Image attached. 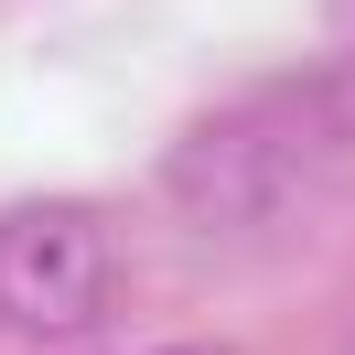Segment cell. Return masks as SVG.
I'll list each match as a JSON object with an SVG mask.
<instances>
[{"label": "cell", "mask_w": 355, "mask_h": 355, "mask_svg": "<svg viewBox=\"0 0 355 355\" xmlns=\"http://www.w3.org/2000/svg\"><path fill=\"white\" fill-rule=\"evenodd\" d=\"M291 173H302L291 119H280V108H248V119H216V130L183 140V162H173V205L205 226V237H226V226H259L269 205L291 194Z\"/></svg>", "instance_id": "obj_2"}, {"label": "cell", "mask_w": 355, "mask_h": 355, "mask_svg": "<svg viewBox=\"0 0 355 355\" xmlns=\"http://www.w3.org/2000/svg\"><path fill=\"white\" fill-rule=\"evenodd\" d=\"M119 291V237L97 205H11L0 216V323L22 334H87Z\"/></svg>", "instance_id": "obj_1"}]
</instances>
